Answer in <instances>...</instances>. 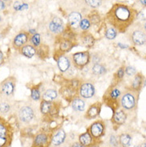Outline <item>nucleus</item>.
Wrapping results in <instances>:
<instances>
[{"mask_svg":"<svg viewBox=\"0 0 146 147\" xmlns=\"http://www.w3.org/2000/svg\"><path fill=\"white\" fill-rule=\"evenodd\" d=\"M58 97V92L55 90L50 89L44 92L42 94V100L46 101V102H54Z\"/></svg>","mask_w":146,"mask_h":147,"instance_id":"a878e982","label":"nucleus"},{"mask_svg":"<svg viewBox=\"0 0 146 147\" xmlns=\"http://www.w3.org/2000/svg\"><path fill=\"white\" fill-rule=\"evenodd\" d=\"M64 147H72V146H71V145H66V146H65Z\"/></svg>","mask_w":146,"mask_h":147,"instance_id":"a18cd8bd","label":"nucleus"},{"mask_svg":"<svg viewBox=\"0 0 146 147\" xmlns=\"http://www.w3.org/2000/svg\"><path fill=\"white\" fill-rule=\"evenodd\" d=\"M81 41H82L83 45L87 48L93 47V46L95 43L94 38V36L92 35L91 34H84L82 38H81Z\"/></svg>","mask_w":146,"mask_h":147,"instance_id":"bb28decb","label":"nucleus"},{"mask_svg":"<svg viewBox=\"0 0 146 147\" xmlns=\"http://www.w3.org/2000/svg\"><path fill=\"white\" fill-rule=\"evenodd\" d=\"M73 42L69 39H63L60 42V45H59V51L64 54V53H67L69 52L72 48L73 47Z\"/></svg>","mask_w":146,"mask_h":147,"instance_id":"393cba45","label":"nucleus"},{"mask_svg":"<svg viewBox=\"0 0 146 147\" xmlns=\"http://www.w3.org/2000/svg\"><path fill=\"white\" fill-rule=\"evenodd\" d=\"M28 40H29L28 33H26V32L19 33L15 37L14 40L12 42L13 47L16 50H20V48L27 44Z\"/></svg>","mask_w":146,"mask_h":147,"instance_id":"ddd939ff","label":"nucleus"},{"mask_svg":"<svg viewBox=\"0 0 146 147\" xmlns=\"http://www.w3.org/2000/svg\"><path fill=\"white\" fill-rule=\"evenodd\" d=\"M3 63V54L0 51V65Z\"/></svg>","mask_w":146,"mask_h":147,"instance_id":"79ce46f5","label":"nucleus"},{"mask_svg":"<svg viewBox=\"0 0 146 147\" xmlns=\"http://www.w3.org/2000/svg\"><path fill=\"white\" fill-rule=\"evenodd\" d=\"M124 76V66H121L120 67L118 70L117 71V73L115 74V78L117 80L116 83H119V82L121 81L123 79V78Z\"/></svg>","mask_w":146,"mask_h":147,"instance_id":"f704fd0d","label":"nucleus"},{"mask_svg":"<svg viewBox=\"0 0 146 147\" xmlns=\"http://www.w3.org/2000/svg\"><path fill=\"white\" fill-rule=\"evenodd\" d=\"M117 30L114 29L113 27H110V28H108L106 30V37L110 39V40H112V39H114L116 37H117Z\"/></svg>","mask_w":146,"mask_h":147,"instance_id":"2f4dec72","label":"nucleus"},{"mask_svg":"<svg viewBox=\"0 0 146 147\" xmlns=\"http://www.w3.org/2000/svg\"><path fill=\"white\" fill-rule=\"evenodd\" d=\"M50 30L52 33L59 34L63 30V22L59 17H55L49 25Z\"/></svg>","mask_w":146,"mask_h":147,"instance_id":"a211bd4d","label":"nucleus"},{"mask_svg":"<svg viewBox=\"0 0 146 147\" xmlns=\"http://www.w3.org/2000/svg\"><path fill=\"white\" fill-rule=\"evenodd\" d=\"M93 147H100V146H99L98 145H96V146H93Z\"/></svg>","mask_w":146,"mask_h":147,"instance_id":"49530a36","label":"nucleus"},{"mask_svg":"<svg viewBox=\"0 0 146 147\" xmlns=\"http://www.w3.org/2000/svg\"><path fill=\"white\" fill-rule=\"evenodd\" d=\"M36 55H38L42 59H45L49 56V47L46 45L38 46L36 48Z\"/></svg>","mask_w":146,"mask_h":147,"instance_id":"c85d7f7f","label":"nucleus"},{"mask_svg":"<svg viewBox=\"0 0 146 147\" xmlns=\"http://www.w3.org/2000/svg\"><path fill=\"white\" fill-rule=\"evenodd\" d=\"M78 94L83 98H90L95 94V87L89 82H84L80 84L78 87Z\"/></svg>","mask_w":146,"mask_h":147,"instance_id":"1a4fd4ad","label":"nucleus"},{"mask_svg":"<svg viewBox=\"0 0 146 147\" xmlns=\"http://www.w3.org/2000/svg\"><path fill=\"white\" fill-rule=\"evenodd\" d=\"M117 84L112 85L106 90L103 96V101L108 107H110L115 112L119 108L120 103L119 98L122 94V92L120 89L117 87Z\"/></svg>","mask_w":146,"mask_h":147,"instance_id":"f03ea898","label":"nucleus"},{"mask_svg":"<svg viewBox=\"0 0 146 147\" xmlns=\"http://www.w3.org/2000/svg\"><path fill=\"white\" fill-rule=\"evenodd\" d=\"M31 98L34 101H38L41 98V93L39 86H35L31 89Z\"/></svg>","mask_w":146,"mask_h":147,"instance_id":"7c9ffc66","label":"nucleus"},{"mask_svg":"<svg viewBox=\"0 0 146 147\" xmlns=\"http://www.w3.org/2000/svg\"><path fill=\"white\" fill-rule=\"evenodd\" d=\"M19 51L21 53V55L28 59H30V58H33L34 56L36 55V48L31 44H26L22 47L20 48Z\"/></svg>","mask_w":146,"mask_h":147,"instance_id":"4be33fe9","label":"nucleus"},{"mask_svg":"<svg viewBox=\"0 0 146 147\" xmlns=\"http://www.w3.org/2000/svg\"><path fill=\"white\" fill-rule=\"evenodd\" d=\"M78 142L81 144L85 147H93L94 146L98 145L99 142H97L96 140L91 136L89 132L86 130L85 132L81 134L78 137Z\"/></svg>","mask_w":146,"mask_h":147,"instance_id":"f8f14e48","label":"nucleus"},{"mask_svg":"<svg viewBox=\"0 0 146 147\" xmlns=\"http://www.w3.org/2000/svg\"><path fill=\"white\" fill-rule=\"evenodd\" d=\"M102 107V103L100 102H97L92 104L91 106L89 107V109L85 114V118L88 120L98 118L101 114Z\"/></svg>","mask_w":146,"mask_h":147,"instance_id":"9b49d317","label":"nucleus"},{"mask_svg":"<svg viewBox=\"0 0 146 147\" xmlns=\"http://www.w3.org/2000/svg\"><path fill=\"white\" fill-rule=\"evenodd\" d=\"M132 41L137 46H142L145 43V34L141 30H135L132 34Z\"/></svg>","mask_w":146,"mask_h":147,"instance_id":"412c9836","label":"nucleus"},{"mask_svg":"<svg viewBox=\"0 0 146 147\" xmlns=\"http://www.w3.org/2000/svg\"><path fill=\"white\" fill-rule=\"evenodd\" d=\"M11 109V106L7 101L3 100L0 102V113L3 114H7L10 112Z\"/></svg>","mask_w":146,"mask_h":147,"instance_id":"c756f323","label":"nucleus"},{"mask_svg":"<svg viewBox=\"0 0 146 147\" xmlns=\"http://www.w3.org/2000/svg\"><path fill=\"white\" fill-rule=\"evenodd\" d=\"M53 132L50 130L39 131L34 135L32 147H50L51 145Z\"/></svg>","mask_w":146,"mask_h":147,"instance_id":"39448f33","label":"nucleus"},{"mask_svg":"<svg viewBox=\"0 0 146 147\" xmlns=\"http://www.w3.org/2000/svg\"><path fill=\"white\" fill-rule=\"evenodd\" d=\"M76 93H78V89L75 88L70 83L63 86L60 89V94L62 97L65 99H68L69 101H72L76 97Z\"/></svg>","mask_w":146,"mask_h":147,"instance_id":"9d476101","label":"nucleus"},{"mask_svg":"<svg viewBox=\"0 0 146 147\" xmlns=\"http://www.w3.org/2000/svg\"><path fill=\"white\" fill-rule=\"evenodd\" d=\"M71 146L72 147H85L83 146L81 144H80L78 142H74V143H73L72 145H71Z\"/></svg>","mask_w":146,"mask_h":147,"instance_id":"a19ab883","label":"nucleus"},{"mask_svg":"<svg viewBox=\"0 0 146 147\" xmlns=\"http://www.w3.org/2000/svg\"><path fill=\"white\" fill-rule=\"evenodd\" d=\"M92 72L94 75H103L107 72L106 66L101 63H94V65L92 67Z\"/></svg>","mask_w":146,"mask_h":147,"instance_id":"cd10ccee","label":"nucleus"},{"mask_svg":"<svg viewBox=\"0 0 146 147\" xmlns=\"http://www.w3.org/2000/svg\"><path fill=\"white\" fill-rule=\"evenodd\" d=\"M66 138V134L63 129H58L55 134H53L51 139V145L57 147L61 146Z\"/></svg>","mask_w":146,"mask_h":147,"instance_id":"4468645a","label":"nucleus"},{"mask_svg":"<svg viewBox=\"0 0 146 147\" xmlns=\"http://www.w3.org/2000/svg\"><path fill=\"white\" fill-rule=\"evenodd\" d=\"M85 3L91 7H98L102 4V0H85Z\"/></svg>","mask_w":146,"mask_h":147,"instance_id":"c9c22d12","label":"nucleus"},{"mask_svg":"<svg viewBox=\"0 0 146 147\" xmlns=\"http://www.w3.org/2000/svg\"><path fill=\"white\" fill-rule=\"evenodd\" d=\"M0 99H1V95H0Z\"/></svg>","mask_w":146,"mask_h":147,"instance_id":"09e8293b","label":"nucleus"},{"mask_svg":"<svg viewBox=\"0 0 146 147\" xmlns=\"http://www.w3.org/2000/svg\"><path fill=\"white\" fill-rule=\"evenodd\" d=\"M79 26L81 28V30H87L89 28V26H90V21H89V19H87V18H84V19L81 20Z\"/></svg>","mask_w":146,"mask_h":147,"instance_id":"e433bc0d","label":"nucleus"},{"mask_svg":"<svg viewBox=\"0 0 146 147\" xmlns=\"http://www.w3.org/2000/svg\"><path fill=\"white\" fill-rule=\"evenodd\" d=\"M56 60H57L59 70L61 72H66L69 70L70 67V60L67 56L61 55L59 58H57Z\"/></svg>","mask_w":146,"mask_h":147,"instance_id":"6ab92c4d","label":"nucleus"},{"mask_svg":"<svg viewBox=\"0 0 146 147\" xmlns=\"http://www.w3.org/2000/svg\"><path fill=\"white\" fill-rule=\"evenodd\" d=\"M109 147H119L118 145V137L114 134H110L109 137Z\"/></svg>","mask_w":146,"mask_h":147,"instance_id":"72a5a7b5","label":"nucleus"},{"mask_svg":"<svg viewBox=\"0 0 146 147\" xmlns=\"http://www.w3.org/2000/svg\"><path fill=\"white\" fill-rule=\"evenodd\" d=\"M137 73V70L134 66H126L124 68V74H126L128 76H133V75H135Z\"/></svg>","mask_w":146,"mask_h":147,"instance_id":"4c0bfd02","label":"nucleus"},{"mask_svg":"<svg viewBox=\"0 0 146 147\" xmlns=\"http://www.w3.org/2000/svg\"><path fill=\"white\" fill-rule=\"evenodd\" d=\"M133 138L130 134L124 133L118 137V145L119 147H129L131 146Z\"/></svg>","mask_w":146,"mask_h":147,"instance_id":"b1692460","label":"nucleus"},{"mask_svg":"<svg viewBox=\"0 0 146 147\" xmlns=\"http://www.w3.org/2000/svg\"><path fill=\"white\" fill-rule=\"evenodd\" d=\"M3 2H7V1H9V0H3Z\"/></svg>","mask_w":146,"mask_h":147,"instance_id":"de8ad7c7","label":"nucleus"},{"mask_svg":"<svg viewBox=\"0 0 146 147\" xmlns=\"http://www.w3.org/2000/svg\"><path fill=\"white\" fill-rule=\"evenodd\" d=\"M81 20V15L77 12H72L68 17L69 26L73 30L77 29L79 27Z\"/></svg>","mask_w":146,"mask_h":147,"instance_id":"aec40b11","label":"nucleus"},{"mask_svg":"<svg viewBox=\"0 0 146 147\" xmlns=\"http://www.w3.org/2000/svg\"><path fill=\"white\" fill-rule=\"evenodd\" d=\"M28 7V6L25 3H21L19 2H15L14 4V8L16 11H22L24 9H26Z\"/></svg>","mask_w":146,"mask_h":147,"instance_id":"58836bf2","label":"nucleus"},{"mask_svg":"<svg viewBox=\"0 0 146 147\" xmlns=\"http://www.w3.org/2000/svg\"><path fill=\"white\" fill-rule=\"evenodd\" d=\"M30 42L31 45L34 46V47H38V46H40L41 44V36L39 34H34L33 36L31 37L30 38Z\"/></svg>","mask_w":146,"mask_h":147,"instance_id":"473e14b6","label":"nucleus"},{"mask_svg":"<svg viewBox=\"0 0 146 147\" xmlns=\"http://www.w3.org/2000/svg\"><path fill=\"white\" fill-rule=\"evenodd\" d=\"M16 86V79L15 77H9L0 82V95L1 99L9 98L14 95Z\"/></svg>","mask_w":146,"mask_h":147,"instance_id":"20e7f679","label":"nucleus"},{"mask_svg":"<svg viewBox=\"0 0 146 147\" xmlns=\"http://www.w3.org/2000/svg\"><path fill=\"white\" fill-rule=\"evenodd\" d=\"M135 11L124 4H114L106 15L107 20L117 31L124 32L129 26L134 22Z\"/></svg>","mask_w":146,"mask_h":147,"instance_id":"f257e3e1","label":"nucleus"},{"mask_svg":"<svg viewBox=\"0 0 146 147\" xmlns=\"http://www.w3.org/2000/svg\"><path fill=\"white\" fill-rule=\"evenodd\" d=\"M143 83L145 84V77L143 76L142 74H136L133 80L131 86V90L134 91L140 92L143 87Z\"/></svg>","mask_w":146,"mask_h":147,"instance_id":"f3484780","label":"nucleus"},{"mask_svg":"<svg viewBox=\"0 0 146 147\" xmlns=\"http://www.w3.org/2000/svg\"><path fill=\"white\" fill-rule=\"evenodd\" d=\"M6 8V4L5 2H3V0H0V11H3Z\"/></svg>","mask_w":146,"mask_h":147,"instance_id":"ea45409f","label":"nucleus"},{"mask_svg":"<svg viewBox=\"0 0 146 147\" xmlns=\"http://www.w3.org/2000/svg\"><path fill=\"white\" fill-rule=\"evenodd\" d=\"M73 66L77 69H83L90 62V54L89 51H81L72 55Z\"/></svg>","mask_w":146,"mask_h":147,"instance_id":"0eeeda50","label":"nucleus"},{"mask_svg":"<svg viewBox=\"0 0 146 147\" xmlns=\"http://www.w3.org/2000/svg\"><path fill=\"white\" fill-rule=\"evenodd\" d=\"M126 120H127V114L124 110H116L115 112H113V116L111 119V121L114 125L120 126L124 124Z\"/></svg>","mask_w":146,"mask_h":147,"instance_id":"2eb2a0df","label":"nucleus"},{"mask_svg":"<svg viewBox=\"0 0 146 147\" xmlns=\"http://www.w3.org/2000/svg\"><path fill=\"white\" fill-rule=\"evenodd\" d=\"M106 126L105 122L102 120H98L92 123L87 130L97 142H100V140L106 134Z\"/></svg>","mask_w":146,"mask_h":147,"instance_id":"423d86ee","label":"nucleus"},{"mask_svg":"<svg viewBox=\"0 0 146 147\" xmlns=\"http://www.w3.org/2000/svg\"><path fill=\"white\" fill-rule=\"evenodd\" d=\"M139 92L134 91L131 89L123 93L120 97V105L126 110H135L138 102Z\"/></svg>","mask_w":146,"mask_h":147,"instance_id":"7ed1b4c3","label":"nucleus"},{"mask_svg":"<svg viewBox=\"0 0 146 147\" xmlns=\"http://www.w3.org/2000/svg\"><path fill=\"white\" fill-rule=\"evenodd\" d=\"M71 107L76 112H82L85 109V102L79 97H75L71 101Z\"/></svg>","mask_w":146,"mask_h":147,"instance_id":"5701e85b","label":"nucleus"},{"mask_svg":"<svg viewBox=\"0 0 146 147\" xmlns=\"http://www.w3.org/2000/svg\"><path fill=\"white\" fill-rule=\"evenodd\" d=\"M141 4H142V5H144V6H145L146 0H141Z\"/></svg>","mask_w":146,"mask_h":147,"instance_id":"37998d69","label":"nucleus"},{"mask_svg":"<svg viewBox=\"0 0 146 147\" xmlns=\"http://www.w3.org/2000/svg\"><path fill=\"white\" fill-rule=\"evenodd\" d=\"M0 136L13 137V129L10 123L0 117Z\"/></svg>","mask_w":146,"mask_h":147,"instance_id":"dca6fc26","label":"nucleus"},{"mask_svg":"<svg viewBox=\"0 0 146 147\" xmlns=\"http://www.w3.org/2000/svg\"><path fill=\"white\" fill-rule=\"evenodd\" d=\"M34 118V111L29 106H24L20 108L18 111L19 120L25 123H29Z\"/></svg>","mask_w":146,"mask_h":147,"instance_id":"6e6552de","label":"nucleus"},{"mask_svg":"<svg viewBox=\"0 0 146 147\" xmlns=\"http://www.w3.org/2000/svg\"><path fill=\"white\" fill-rule=\"evenodd\" d=\"M141 147H146V144H145V142H144V143L141 144Z\"/></svg>","mask_w":146,"mask_h":147,"instance_id":"c03bdc74","label":"nucleus"}]
</instances>
